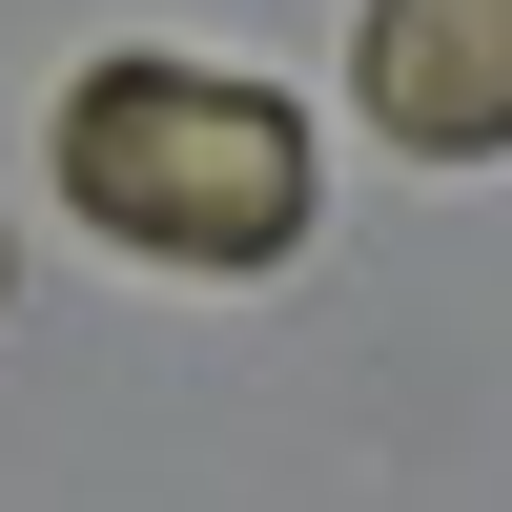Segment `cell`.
Wrapping results in <instances>:
<instances>
[{
    "label": "cell",
    "instance_id": "obj_2",
    "mask_svg": "<svg viewBox=\"0 0 512 512\" xmlns=\"http://www.w3.org/2000/svg\"><path fill=\"white\" fill-rule=\"evenodd\" d=\"M349 103L410 164H512V0H369Z\"/></svg>",
    "mask_w": 512,
    "mask_h": 512
},
{
    "label": "cell",
    "instance_id": "obj_1",
    "mask_svg": "<svg viewBox=\"0 0 512 512\" xmlns=\"http://www.w3.org/2000/svg\"><path fill=\"white\" fill-rule=\"evenodd\" d=\"M41 164H62V205L123 246V267H287L308 246V103L287 82H226V62H164V41H123V62L62 82V123H41Z\"/></svg>",
    "mask_w": 512,
    "mask_h": 512
}]
</instances>
